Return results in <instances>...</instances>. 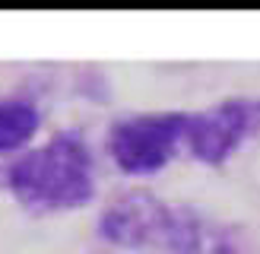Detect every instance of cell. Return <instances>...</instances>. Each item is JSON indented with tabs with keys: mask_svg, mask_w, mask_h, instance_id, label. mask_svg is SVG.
I'll return each instance as SVG.
<instances>
[{
	"mask_svg": "<svg viewBox=\"0 0 260 254\" xmlns=\"http://www.w3.org/2000/svg\"><path fill=\"white\" fill-rule=\"evenodd\" d=\"M42 131V111L22 96H0V156L25 152Z\"/></svg>",
	"mask_w": 260,
	"mask_h": 254,
	"instance_id": "obj_5",
	"label": "cell"
},
{
	"mask_svg": "<svg viewBox=\"0 0 260 254\" xmlns=\"http://www.w3.org/2000/svg\"><path fill=\"white\" fill-rule=\"evenodd\" d=\"M99 238L121 251L155 254H238L225 232L193 207L168 203L152 190H121L99 213Z\"/></svg>",
	"mask_w": 260,
	"mask_h": 254,
	"instance_id": "obj_1",
	"label": "cell"
},
{
	"mask_svg": "<svg viewBox=\"0 0 260 254\" xmlns=\"http://www.w3.org/2000/svg\"><path fill=\"white\" fill-rule=\"evenodd\" d=\"M184 111H143L118 118L105 134L111 165L127 178H152L184 149Z\"/></svg>",
	"mask_w": 260,
	"mask_h": 254,
	"instance_id": "obj_3",
	"label": "cell"
},
{
	"mask_svg": "<svg viewBox=\"0 0 260 254\" xmlns=\"http://www.w3.org/2000/svg\"><path fill=\"white\" fill-rule=\"evenodd\" d=\"M7 190L22 210L38 216L83 210L99 194L92 149L73 131L51 134L10 162Z\"/></svg>",
	"mask_w": 260,
	"mask_h": 254,
	"instance_id": "obj_2",
	"label": "cell"
},
{
	"mask_svg": "<svg viewBox=\"0 0 260 254\" xmlns=\"http://www.w3.org/2000/svg\"><path fill=\"white\" fill-rule=\"evenodd\" d=\"M254 137H260V96H229L187 114L184 149L206 169H222Z\"/></svg>",
	"mask_w": 260,
	"mask_h": 254,
	"instance_id": "obj_4",
	"label": "cell"
}]
</instances>
